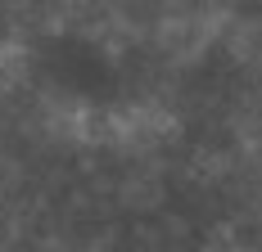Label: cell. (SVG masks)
<instances>
[{
	"mask_svg": "<svg viewBox=\"0 0 262 252\" xmlns=\"http://www.w3.org/2000/svg\"><path fill=\"white\" fill-rule=\"evenodd\" d=\"M0 189L131 230L262 221V0H0Z\"/></svg>",
	"mask_w": 262,
	"mask_h": 252,
	"instance_id": "cell-1",
	"label": "cell"
}]
</instances>
